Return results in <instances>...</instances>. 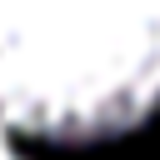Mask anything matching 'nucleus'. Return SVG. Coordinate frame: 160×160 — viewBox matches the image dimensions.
Here are the masks:
<instances>
[{"instance_id":"f03ea898","label":"nucleus","mask_w":160,"mask_h":160,"mask_svg":"<svg viewBox=\"0 0 160 160\" xmlns=\"http://www.w3.org/2000/svg\"><path fill=\"white\" fill-rule=\"evenodd\" d=\"M0 160H30V150H25V140H15L10 130H0Z\"/></svg>"},{"instance_id":"f257e3e1","label":"nucleus","mask_w":160,"mask_h":160,"mask_svg":"<svg viewBox=\"0 0 160 160\" xmlns=\"http://www.w3.org/2000/svg\"><path fill=\"white\" fill-rule=\"evenodd\" d=\"M155 115L160 0H0V130L75 150Z\"/></svg>"}]
</instances>
